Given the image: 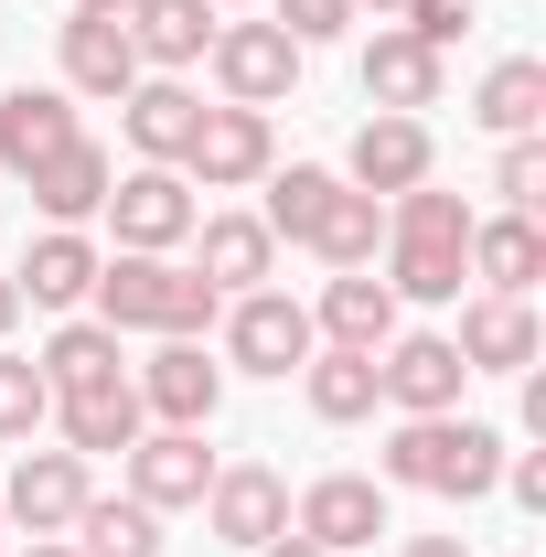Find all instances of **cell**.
I'll return each instance as SVG.
<instances>
[{
  "label": "cell",
  "instance_id": "cell-1",
  "mask_svg": "<svg viewBox=\"0 0 546 557\" xmlns=\"http://www.w3.org/2000/svg\"><path fill=\"white\" fill-rule=\"evenodd\" d=\"M97 322L108 333H161V344H204L214 333V311H225V289L214 278H194V269H172V258H97Z\"/></svg>",
  "mask_w": 546,
  "mask_h": 557
},
{
  "label": "cell",
  "instance_id": "cell-2",
  "mask_svg": "<svg viewBox=\"0 0 546 557\" xmlns=\"http://www.w3.org/2000/svg\"><path fill=\"white\" fill-rule=\"evenodd\" d=\"M461 278H472V205L461 194H397L386 214V289L397 300H461Z\"/></svg>",
  "mask_w": 546,
  "mask_h": 557
},
{
  "label": "cell",
  "instance_id": "cell-3",
  "mask_svg": "<svg viewBox=\"0 0 546 557\" xmlns=\"http://www.w3.org/2000/svg\"><path fill=\"white\" fill-rule=\"evenodd\" d=\"M386 483L408 493H450V504H472V493L504 483V429H482V418H397V440H386Z\"/></svg>",
  "mask_w": 546,
  "mask_h": 557
},
{
  "label": "cell",
  "instance_id": "cell-4",
  "mask_svg": "<svg viewBox=\"0 0 546 557\" xmlns=\"http://www.w3.org/2000/svg\"><path fill=\"white\" fill-rule=\"evenodd\" d=\"M204 65H214V86H225V108H278V97L300 86V44H289L278 22H214Z\"/></svg>",
  "mask_w": 546,
  "mask_h": 557
},
{
  "label": "cell",
  "instance_id": "cell-5",
  "mask_svg": "<svg viewBox=\"0 0 546 557\" xmlns=\"http://www.w3.org/2000/svg\"><path fill=\"white\" fill-rule=\"evenodd\" d=\"M97 214H119V247H129V258H161V247H183V236L204 225L194 183H183L172 161H139L129 183H108V205H97Z\"/></svg>",
  "mask_w": 546,
  "mask_h": 557
},
{
  "label": "cell",
  "instance_id": "cell-6",
  "mask_svg": "<svg viewBox=\"0 0 546 557\" xmlns=\"http://www.w3.org/2000/svg\"><path fill=\"white\" fill-rule=\"evenodd\" d=\"M172 172H183V183H204V194H236V183H269V172H278L269 108H204V129H194V150H183Z\"/></svg>",
  "mask_w": 546,
  "mask_h": 557
},
{
  "label": "cell",
  "instance_id": "cell-7",
  "mask_svg": "<svg viewBox=\"0 0 546 557\" xmlns=\"http://www.w3.org/2000/svg\"><path fill=\"white\" fill-rule=\"evenodd\" d=\"M461 375H472V364H461L450 333H397V344L375 354V397L397 418H450L461 408Z\"/></svg>",
  "mask_w": 546,
  "mask_h": 557
},
{
  "label": "cell",
  "instance_id": "cell-8",
  "mask_svg": "<svg viewBox=\"0 0 546 557\" xmlns=\"http://www.w3.org/2000/svg\"><path fill=\"white\" fill-rule=\"evenodd\" d=\"M311 311L289 300V289H236V311H225V354L247 364V375H300L311 364Z\"/></svg>",
  "mask_w": 546,
  "mask_h": 557
},
{
  "label": "cell",
  "instance_id": "cell-9",
  "mask_svg": "<svg viewBox=\"0 0 546 557\" xmlns=\"http://www.w3.org/2000/svg\"><path fill=\"white\" fill-rule=\"evenodd\" d=\"M289 536H311L322 557L375 547V536H386V483H364V472H322V483L289 504Z\"/></svg>",
  "mask_w": 546,
  "mask_h": 557
},
{
  "label": "cell",
  "instance_id": "cell-10",
  "mask_svg": "<svg viewBox=\"0 0 546 557\" xmlns=\"http://www.w3.org/2000/svg\"><path fill=\"white\" fill-rule=\"evenodd\" d=\"M86 461L75 450H22L11 461V483H0V515L11 525H33V536H75V515H86Z\"/></svg>",
  "mask_w": 546,
  "mask_h": 557
},
{
  "label": "cell",
  "instance_id": "cell-11",
  "mask_svg": "<svg viewBox=\"0 0 546 557\" xmlns=\"http://www.w3.org/2000/svg\"><path fill=\"white\" fill-rule=\"evenodd\" d=\"M119 461H129V493L150 504V515H172V504H204V483H214L204 429H139Z\"/></svg>",
  "mask_w": 546,
  "mask_h": 557
},
{
  "label": "cell",
  "instance_id": "cell-12",
  "mask_svg": "<svg viewBox=\"0 0 546 557\" xmlns=\"http://www.w3.org/2000/svg\"><path fill=\"white\" fill-rule=\"evenodd\" d=\"M129 386H139V408L161 418V429H204L225 408V364H204V344H161Z\"/></svg>",
  "mask_w": 546,
  "mask_h": 557
},
{
  "label": "cell",
  "instance_id": "cell-13",
  "mask_svg": "<svg viewBox=\"0 0 546 557\" xmlns=\"http://www.w3.org/2000/svg\"><path fill=\"white\" fill-rule=\"evenodd\" d=\"M204 515L225 547H269L278 525H289V483H278L269 461H236V472H214L204 483Z\"/></svg>",
  "mask_w": 546,
  "mask_h": 557
},
{
  "label": "cell",
  "instance_id": "cell-14",
  "mask_svg": "<svg viewBox=\"0 0 546 557\" xmlns=\"http://www.w3.org/2000/svg\"><path fill=\"white\" fill-rule=\"evenodd\" d=\"M65 139H86L65 86H11V97H0V172H44Z\"/></svg>",
  "mask_w": 546,
  "mask_h": 557
},
{
  "label": "cell",
  "instance_id": "cell-15",
  "mask_svg": "<svg viewBox=\"0 0 546 557\" xmlns=\"http://www.w3.org/2000/svg\"><path fill=\"white\" fill-rule=\"evenodd\" d=\"M119 22H129V54L161 75L204 65V44H214V0H129Z\"/></svg>",
  "mask_w": 546,
  "mask_h": 557
},
{
  "label": "cell",
  "instance_id": "cell-16",
  "mask_svg": "<svg viewBox=\"0 0 546 557\" xmlns=\"http://www.w3.org/2000/svg\"><path fill=\"white\" fill-rule=\"evenodd\" d=\"M311 333H322V344H353V354H386L397 344V289L375 269H343L333 289H322V311H311Z\"/></svg>",
  "mask_w": 546,
  "mask_h": 557
},
{
  "label": "cell",
  "instance_id": "cell-17",
  "mask_svg": "<svg viewBox=\"0 0 546 557\" xmlns=\"http://www.w3.org/2000/svg\"><path fill=\"white\" fill-rule=\"evenodd\" d=\"M65 86L75 97H129L139 86V54H129V22L119 11H75L65 22Z\"/></svg>",
  "mask_w": 546,
  "mask_h": 557
},
{
  "label": "cell",
  "instance_id": "cell-18",
  "mask_svg": "<svg viewBox=\"0 0 546 557\" xmlns=\"http://www.w3.org/2000/svg\"><path fill=\"white\" fill-rule=\"evenodd\" d=\"M472 278L493 289V300H525L546 278V236L536 214H472Z\"/></svg>",
  "mask_w": 546,
  "mask_h": 557
},
{
  "label": "cell",
  "instance_id": "cell-19",
  "mask_svg": "<svg viewBox=\"0 0 546 557\" xmlns=\"http://www.w3.org/2000/svg\"><path fill=\"white\" fill-rule=\"evenodd\" d=\"M54 418H65V450H75V461H97V450H129L139 429H150V408H139V386H129V375L54 397Z\"/></svg>",
  "mask_w": 546,
  "mask_h": 557
},
{
  "label": "cell",
  "instance_id": "cell-20",
  "mask_svg": "<svg viewBox=\"0 0 546 557\" xmlns=\"http://www.w3.org/2000/svg\"><path fill=\"white\" fill-rule=\"evenodd\" d=\"M119 108H129L139 161H183V150H194V129H204V97H194L183 75H139V86L119 97Z\"/></svg>",
  "mask_w": 546,
  "mask_h": 557
},
{
  "label": "cell",
  "instance_id": "cell-21",
  "mask_svg": "<svg viewBox=\"0 0 546 557\" xmlns=\"http://www.w3.org/2000/svg\"><path fill=\"white\" fill-rule=\"evenodd\" d=\"M429 183V119H364L353 129V194H418Z\"/></svg>",
  "mask_w": 546,
  "mask_h": 557
},
{
  "label": "cell",
  "instance_id": "cell-22",
  "mask_svg": "<svg viewBox=\"0 0 546 557\" xmlns=\"http://www.w3.org/2000/svg\"><path fill=\"white\" fill-rule=\"evenodd\" d=\"M450 344H461V364H472V375H525V364H536V311L482 289L472 311H461V333H450Z\"/></svg>",
  "mask_w": 546,
  "mask_h": 557
},
{
  "label": "cell",
  "instance_id": "cell-23",
  "mask_svg": "<svg viewBox=\"0 0 546 557\" xmlns=\"http://www.w3.org/2000/svg\"><path fill=\"white\" fill-rule=\"evenodd\" d=\"M364 97H375L386 119L439 108V54H429L418 33H375V44H364Z\"/></svg>",
  "mask_w": 546,
  "mask_h": 557
},
{
  "label": "cell",
  "instance_id": "cell-24",
  "mask_svg": "<svg viewBox=\"0 0 546 557\" xmlns=\"http://www.w3.org/2000/svg\"><path fill=\"white\" fill-rule=\"evenodd\" d=\"M194 247H204L194 278H214L225 300H236V289H258V278L278 269V236L258 225V214H204V225H194Z\"/></svg>",
  "mask_w": 546,
  "mask_h": 557
},
{
  "label": "cell",
  "instance_id": "cell-25",
  "mask_svg": "<svg viewBox=\"0 0 546 557\" xmlns=\"http://www.w3.org/2000/svg\"><path fill=\"white\" fill-rule=\"evenodd\" d=\"M22 183H33V205L54 214V225H86V214L108 205V183H119V161H108L97 139H65V150H54L44 172H22Z\"/></svg>",
  "mask_w": 546,
  "mask_h": 557
},
{
  "label": "cell",
  "instance_id": "cell-26",
  "mask_svg": "<svg viewBox=\"0 0 546 557\" xmlns=\"http://www.w3.org/2000/svg\"><path fill=\"white\" fill-rule=\"evenodd\" d=\"M11 289H22V300H44V311H75V300L97 289V247H86L75 225H54V236H33V258L11 269Z\"/></svg>",
  "mask_w": 546,
  "mask_h": 557
},
{
  "label": "cell",
  "instance_id": "cell-27",
  "mask_svg": "<svg viewBox=\"0 0 546 557\" xmlns=\"http://www.w3.org/2000/svg\"><path fill=\"white\" fill-rule=\"evenodd\" d=\"M300 386H311V418L353 429V418H375V354H353V344H311Z\"/></svg>",
  "mask_w": 546,
  "mask_h": 557
},
{
  "label": "cell",
  "instance_id": "cell-28",
  "mask_svg": "<svg viewBox=\"0 0 546 557\" xmlns=\"http://www.w3.org/2000/svg\"><path fill=\"white\" fill-rule=\"evenodd\" d=\"M375 247H386V205L353 194V183H333V205H322V225H311V258H333V269H375Z\"/></svg>",
  "mask_w": 546,
  "mask_h": 557
},
{
  "label": "cell",
  "instance_id": "cell-29",
  "mask_svg": "<svg viewBox=\"0 0 546 557\" xmlns=\"http://www.w3.org/2000/svg\"><path fill=\"white\" fill-rule=\"evenodd\" d=\"M493 139H536V119H546V65L536 54H504V65L482 75V108H472Z\"/></svg>",
  "mask_w": 546,
  "mask_h": 557
},
{
  "label": "cell",
  "instance_id": "cell-30",
  "mask_svg": "<svg viewBox=\"0 0 546 557\" xmlns=\"http://www.w3.org/2000/svg\"><path fill=\"white\" fill-rule=\"evenodd\" d=\"M75 536H86L75 557H161V515H150L139 493H129V504H119V493H86Z\"/></svg>",
  "mask_w": 546,
  "mask_h": 557
},
{
  "label": "cell",
  "instance_id": "cell-31",
  "mask_svg": "<svg viewBox=\"0 0 546 557\" xmlns=\"http://www.w3.org/2000/svg\"><path fill=\"white\" fill-rule=\"evenodd\" d=\"M33 364H44V386H54V397H75V386H108V375H119V333H108V322H65V333L33 354Z\"/></svg>",
  "mask_w": 546,
  "mask_h": 557
},
{
  "label": "cell",
  "instance_id": "cell-32",
  "mask_svg": "<svg viewBox=\"0 0 546 557\" xmlns=\"http://www.w3.org/2000/svg\"><path fill=\"white\" fill-rule=\"evenodd\" d=\"M343 172H322V161H289V172H269V236H289V247H311V225H322V205H333Z\"/></svg>",
  "mask_w": 546,
  "mask_h": 557
},
{
  "label": "cell",
  "instance_id": "cell-33",
  "mask_svg": "<svg viewBox=\"0 0 546 557\" xmlns=\"http://www.w3.org/2000/svg\"><path fill=\"white\" fill-rule=\"evenodd\" d=\"M44 418H54V386H44V364L0 354V440H33Z\"/></svg>",
  "mask_w": 546,
  "mask_h": 557
},
{
  "label": "cell",
  "instance_id": "cell-34",
  "mask_svg": "<svg viewBox=\"0 0 546 557\" xmlns=\"http://www.w3.org/2000/svg\"><path fill=\"white\" fill-rule=\"evenodd\" d=\"M493 194H504V214H536V205H546V150H536V139H504Z\"/></svg>",
  "mask_w": 546,
  "mask_h": 557
},
{
  "label": "cell",
  "instance_id": "cell-35",
  "mask_svg": "<svg viewBox=\"0 0 546 557\" xmlns=\"http://www.w3.org/2000/svg\"><path fill=\"white\" fill-rule=\"evenodd\" d=\"M397 33H418L429 54H450V44L472 33V0H408V11H397Z\"/></svg>",
  "mask_w": 546,
  "mask_h": 557
},
{
  "label": "cell",
  "instance_id": "cell-36",
  "mask_svg": "<svg viewBox=\"0 0 546 557\" xmlns=\"http://www.w3.org/2000/svg\"><path fill=\"white\" fill-rule=\"evenodd\" d=\"M278 33L311 54V44H333V33H353V0H278Z\"/></svg>",
  "mask_w": 546,
  "mask_h": 557
},
{
  "label": "cell",
  "instance_id": "cell-37",
  "mask_svg": "<svg viewBox=\"0 0 546 557\" xmlns=\"http://www.w3.org/2000/svg\"><path fill=\"white\" fill-rule=\"evenodd\" d=\"M504 493H514V504H536V515H546V450H504Z\"/></svg>",
  "mask_w": 546,
  "mask_h": 557
},
{
  "label": "cell",
  "instance_id": "cell-38",
  "mask_svg": "<svg viewBox=\"0 0 546 557\" xmlns=\"http://www.w3.org/2000/svg\"><path fill=\"white\" fill-rule=\"evenodd\" d=\"M397 557H472V547H461V536H408Z\"/></svg>",
  "mask_w": 546,
  "mask_h": 557
},
{
  "label": "cell",
  "instance_id": "cell-39",
  "mask_svg": "<svg viewBox=\"0 0 546 557\" xmlns=\"http://www.w3.org/2000/svg\"><path fill=\"white\" fill-rule=\"evenodd\" d=\"M258 557H322V547H311V536H289V525H278V536H269V547H258Z\"/></svg>",
  "mask_w": 546,
  "mask_h": 557
},
{
  "label": "cell",
  "instance_id": "cell-40",
  "mask_svg": "<svg viewBox=\"0 0 546 557\" xmlns=\"http://www.w3.org/2000/svg\"><path fill=\"white\" fill-rule=\"evenodd\" d=\"M11 322H22V289H11V278H0V344H11Z\"/></svg>",
  "mask_w": 546,
  "mask_h": 557
},
{
  "label": "cell",
  "instance_id": "cell-41",
  "mask_svg": "<svg viewBox=\"0 0 546 557\" xmlns=\"http://www.w3.org/2000/svg\"><path fill=\"white\" fill-rule=\"evenodd\" d=\"M353 11H375V22H397V11H408V0H353Z\"/></svg>",
  "mask_w": 546,
  "mask_h": 557
},
{
  "label": "cell",
  "instance_id": "cell-42",
  "mask_svg": "<svg viewBox=\"0 0 546 557\" xmlns=\"http://www.w3.org/2000/svg\"><path fill=\"white\" fill-rule=\"evenodd\" d=\"M33 557H75V547H65V536H33Z\"/></svg>",
  "mask_w": 546,
  "mask_h": 557
},
{
  "label": "cell",
  "instance_id": "cell-43",
  "mask_svg": "<svg viewBox=\"0 0 546 557\" xmlns=\"http://www.w3.org/2000/svg\"><path fill=\"white\" fill-rule=\"evenodd\" d=\"M75 11H129V0H75Z\"/></svg>",
  "mask_w": 546,
  "mask_h": 557
},
{
  "label": "cell",
  "instance_id": "cell-44",
  "mask_svg": "<svg viewBox=\"0 0 546 557\" xmlns=\"http://www.w3.org/2000/svg\"><path fill=\"white\" fill-rule=\"evenodd\" d=\"M214 11H225V0H214Z\"/></svg>",
  "mask_w": 546,
  "mask_h": 557
}]
</instances>
